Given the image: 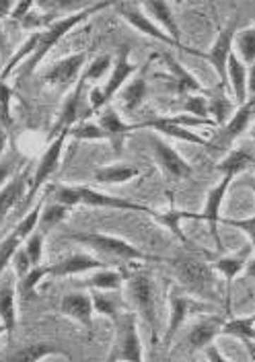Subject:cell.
<instances>
[{"mask_svg":"<svg viewBox=\"0 0 255 362\" xmlns=\"http://www.w3.org/2000/svg\"><path fill=\"white\" fill-rule=\"evenodd\" d=\"M109 6H112V2H95V4H87L85 8H81V11L72 13L69 17H62V19L49 23L47 27H44V29L40 31V42H37V47H35L33 56L23 64L21 78L31 76V74L35 72V68L40 66V62L49 54V49L58 44L69 31H72L76 25L85 23L87 19H91L97 13H101V11H105V8H109Z\"/></svg>","mask_w":255,"mask_h":362,"instance_id":"6da1fadb","label":"cell"},{"mask_svg":"<svg viewBox=\"0 0 255 362\" xmlns=\"http://www.w3.org/2000/svg\"><path fill=\"white\" fill-rule=\"evenodd\" d=\"M54 200L64 206H91V208H112V210H130V212H144V214H155L153 208L144 204L130 202L124 198H116L103 192H97L89 185H60L54 192Z\"/></svg>","mask_w":255,"mask_h":362,"instance_id":"7a4b0ae2","label":"cell"},{"mask_svg":"<svg viewBox=\"0 0 255 362\" xmlns=\"http://www.w3.org/2000/svg\"><path fill=\"white\" fill-rule=\"evenodd\" d=\"M69 239L74 241V243L85 245V247L95 249V251H99L103 255L128 262V264H132V262H165L162 257L148 255V253L140 251L136 245L128 243L126 239H119V237H114V235H105V233H95V230H89V233H70Z\"/></svg>","mask_w":255,"mask_h":362,"instance_id":"3957f363","label":"cell"},{"mask_svg":"<svg viewBox=\"0 0 255 362\" xmlns=\"http://www.w3.org/2000/svg\"><path fill=\"white\" fill-rule=\"evenodd\" d=\"M114 341L105 356V362H144L136 313L124 311L114 321Z\"/></svg>","mask_w":255,"mask_h":362,"instance_id":"277c9868","label":"cell"},{"mask_svg":"<svg viewBox=\"0 0 255 362\" xmlns=\"http://www.w3.org/2000/svg\"><path fill=\"white\" fill-rule=\"evenodd\" d=\"M138 70V66L130 60V47L128 45H121L117 49L116 60H114V68H112V74L107 78V83L103 87H95L89 93V107L91 112H99L103 105H107L117 93L121 90L124 83Z\"/></svg>","mask_w":255,"mask_h":362,"instance_id":"5b68a950","label":"cell"},{"mask_svg":"<svg viewBox=\"0 0 255 362\" xmlns=\"http://www.w3.org/2000/svg\"><path fill=\"white\" fill-rule=\"evenodd\" d=\"M173 266H175L184 291L196 298H214L216 280H214V270L210 264L198 262L194 257H179V259H173Z\"/></svg>","mask_w":255,"mask_h":362,"instance_id":"8992f818","label":"cell"},{"mask_svg":"<svg viewBox=\"0 0 255 362\" xmlns=\"http://www.w3.org/2000/svg\"><path fill=\"white\" fill-rule=\"evenodd\" d=\"M210 305L202 303L200 298L191 296L184 288H171L169 291V323H167V332L162 336V346L169 348L171 341L175 338V334L179 332V327L184 325L189 313H202L208 311Z\"/></svg>","mask_w":255,"mask_h":362,"instance_id":"52a82bcc","label":"cell"},{"mask_svg":"<svg viewBox=\"0 0 255 362\" xmlns=\"http://www.w3.org/2000/svg\"><path fill=\"white\" fill-rule=\"evenodd\" d=\"M128 294H130L132 303L136 305L140 315L148 323L153 338H157V291H155V282H153L150 274L138 272V274L130 276L128 278Z\"/></svg>","mask_w":255,"mask_h":362,"instance_id":"ba28073f","label":"cell"},{"mask_svg":"<svg viewBox=\"0 0 255 362\" xmlns=\"http://www.w3.org/2000/svg\"><path fill=\"white\" fill-rule=\"evenodd\" d=\"M237 25H239V15H232L231 21L220 29L216 42L212 44V47H210L208 52H198V49H189V47L184 49L186 54L200 56V58H204L206 62H210L212 68L216 70V74H218V78H220L223 85H227V62H229V56L232 54V40H235V33L239 31Z\"/></svg>","mask_w":255,"mask_h":362,"instance_id":"9c48e42d","label":"cell"},{"mask_svg":"<svg viewBox=\"0 0 255 362\" xmlns=\"http://www.w3.org/2000/svg\"><path fill=\"white\" fill-rule=\"evenodd\" d=\"M69 136L70 128H62V130L58 132V136L49 142L46 153L42 155L37 167H35V173H33V180H31V187H29V192H27V196H25V204L31 202V200L37 196V192L44 187V183H46V181L54 175V171L58 169V163H60V157H62V148H64V142H66Z\"/></svg>","mask_w":255,"mask_h":362,"instance_id":"30bf717a","label":"cell"},{"mask_svg":"<svg viewBox=\"0 0 255 362\" xmlns=\"http://www.w3.org/2000/svg\"><path fill=\"white\" fill-rule=\"evenodd\" d=\"M49 356H64L66 361L72 362V354L64 348V344L52 339L31 341L21 348H8L0 354V362H42Z\"/></svg>","mask_w":255,"mask_h":362,"instance_id":"8fae6325","label":"cell"},{"mask_svg":"<svg viewBox=\"0 0 255 362\" xmlns=\"http://www.w3.org/2000/svg\"><path fill=\"white\" fill-rule=\"evenodd\" d=\"M85 62H87V52H78V54H70L66 58L54 62L47 68L44 78L52 87L58 89H69L76 83L78 74H83L85 70Z\"/></svg>","mask_w":255,"mask_h":362,"instance_id":"7c38bea8","label":"cell"},{"mask_svg":"<svg viewBox=\"0 0 255 362\" xmlns=\"http://www.w3.org/2000/svg\"><path fill=\"white\" fill-rule=\"evenodd\" d=\"M255 115V95H251L243 105H239L235 113L231 115V119L225 124V128L218 132L216 140L212 144H216L218 148H229L232 142L243 134L249 124H251V117Z\"/></svg>","mask_w":255,"mask_h":362,"instance_id":"4fadbf2b","label":"cell"},{"mask_svg":"<svg viewBox=\"0 0 255 362\" xmlns=\"http://www.w3.org/2000/svg\"><path fill=\"white\" fill-rule=\"evenodd\" d=\"M117 13H119V17L124 21L130 23L140 33H144V35H148V37H153V40H157V42H161L165 45L177 47L175 42L162 31L161 27L142 11V6H136V4H117Z\"/></svg>","mask_w":255,"mask_h":362,"instance_id":"5bb4252c","label":"cell"},{"mask_svg":"<svg viewBox=\"0 0 255 362\" xmlns=\"http://www.w3.org/2000/svg\"><path fill=\"white\" fill-rule=\"evenodd\" d=\"M60 313L64 317H69L72 321L81 323L89 334L93 332V298L89 293H83V291H74L62 296V303H60Z\"/></svg>","mask_w":255,"mask_h":362,"instance_id":"9a60e30c","label":"cell"},{"mask_svg":"<svg viewBox=\"0 0 255 362\" xmlns=\"http://www.w3.org/2000/svg\"><path fill=\"white\" fill-rule=\"evenodd\" d=\"M150 146H153V153H155L159 167L165 173H169L171 177H177V180H184V177L191 175V165L159 136L150 138Z\"/></svg>","mask_w":255,"mask_h":362,"instance_id":"2e32d148","label":"cell"},{"mask_svg":"<svg viewBox=\"0 0 255 362\" xmlns=\"http://www.w3.org/2000/svg\"><path fill=\"white\" fill-rule=\"evenodd\" d=\"M232 177L229 175H223V180L218 181L206 196V204H204V210L200 212V221H206L210 226V233L214 237V241L220 245V237H218V223H220V208L223 202L227 198V192L231 187Z\"/></svg>","mask_w":255,"mask_h":362,"instance_id":"e0dca14e","label":"cell"},{"mask_svg":"<svg viewBox=\"0 0 255 362\" xmlns=\"http://www.w3.org/2000/svg\"><path fill=\"white\" fill-rule=\"evenodd\" d=\"M97 124H99V128L103 130L105 140L112 142V148H114L116 155H121V148H124L126 138L132 134L134 130H138L140 128V124H136V126L126 124L116 110H105V112L99 115Z\"/></svg>","mask_w":255,"mask_h":362,"instance_id":"ac0fdd59","label":"cell"},{"mask_svg":"<svg viewBox=\"0 0 255 362\" xmlns=\"http://www.w3.org/2000/svg\"><path fill=\"white\" fill-rule=\"evenodd\" d=\"M17 276L0 278V323L6 327V338L13 339L17 327Z\"/></svg>","mask_w":255,"mask_h":362,"instance_id":"d6986e66","label":"cell"},{"mask_svg":"<svg viewBox=\"0 0 255 362\" xmlns=\"http://www.w3.org/2000/svg\"><path fill=\"white\" fill-rule=\"evenodd\" d=\"M105 264L89 253H74L69 255L64 259H60L58 264H52L49 266V276L54 278H69V276H78V274H85V272H95L103 270Z\"/></svg>","mask_w":255,"mask_h":362,"instance_id":"ffe728a7","label":"cell"},{"mask_svg":"<svg viewBox=\"0 0 255 362\" xmlns=\"http://www.w3.org/2000/svg\"><path fill=\"white\" fill-rule=\"evenodd\" d=\"M142 11L148 13V17L157 21V25L161 27L162 31L175 42L177 49H186V45L182 44V29H179V25H177L175 17H173V11H171V6L167 2H161V0L144 2Z\"/></svg>","mask_w":255,"mask_h":362,"instance_id":"44dd1931","label":"cell"},{"mask_svg":"<svg viewBox=\"0 0 255 362\" xmlns=\"http://www.w3.org/2000/svg\"><path fill=\"white\" fill-rule=\"evenodd\" d=\"M225 319L223 317H208L196 323L186 336V346L189 350H206L218 334H223Z\"/></svg>","mask_w":255,"mask_h":362,"instance_id":"7402d4cb","label":"cell"},{"mask_svg":"<svg viewBox=\"0 0 255 362\" xmlns=\"http://www.w3.org/2000/svg\"><path fill=\"white\" fill-rule=\"evenodd\" d=\"M140 128H150V130H155V132H161V134L165 136L184 140V142H191V144H198V146H206V144H210L206 138H202V136H198L196 132H191V130H187L184 126H179V124L173 122L171 117H161V119L142 122Z\"/></svg>","mask_w":255,"mask_h":362,"instance_id":"603a6c76","label":"cell"},{"mask_svg":"<svg viewBox=\"0 0 255 362\" xmlns=\"http://www.w3.org/2000/svg\"><path fill=\"white\" fill-rule=\"evenodd\" d=\"M153 218H155L157 225H161L167 230H171V235H175L184 245H187L189 241H187V237L184 235V230H182V223L184 221H191V218H198L200 221V214H194V212H187V210H179V208H169L165 212H157L155 210Z\"/></svg>","mask_w":255,"mask_h":362,"instance_id":"cb8c5ba5","label":"cell"},{"mask_svg":"<svg viewBox=\"0 0 255 362\" xmlns=\"http://www.w3.org/2000/svg\"><path fill=\"white\" fill-rule=\"evenodd\" d=\"M227 78L231 83L235 101L239 105H243L249 99V95H247V66H243V62L239 60V56H235V52L229 56V62H227Z\"/></svg>","mask_w":255,"mask_h":362,"instance_id":"d4e9b609","label":"cell"},{"mask_svg":"<svg viewBox=\"0 0 255 362\" xmlns=\"http://www.w3.org/2000/svg\"><path fill=\"white\" fill-rule=\"evenodd\" d=\"M25 185H27V177H25V173H21L0 189V226L4 223L6 214L25 198Z\"/></svg>","mask_w":255,"mask_h":362,"instance_id":"484cf974","label":"cell"},{"mask_svg":"<svg viewBox=\"0 0 255 362\" xmlns=\"http://www.w3.org/2000/svg\"><path fill=\"white\" fill-rule=\"evenodd\" d=\"M223 334L243 339L255 358V313L249 317H235V319L225 321Z\"/></svg>","mask_w":255,"mask_h":362,"instance_id":"4316f807","label":"cell"},{"mask_svg":"<svg viewBox=\"0 0 255 362\" xmlns=\"http://www.w3.org/2000/svg\"><path fill=\"white\" fill-rule=\"evenodd\" d=\"M138 175L140 171L132 165H107V167H101L95 171L93 180L97 183H103V185H121V183L132 181Z\"/></svg>","mask_w":255,"mask_h":362,"instance_id":"83f0119b","label":"cell"},{"mask_svg":"<svg viewBox=\"0 0 255 362\" xmlns=\"http://www.w3.org/2000/svg\"><path fill=\"white\" fill-rule=\"evenodd\" d=\"M165 62H167V66H169V72H171V76H173V83H175V89L179 95H186V93H200L202 90V85L198 83V78L191 74V72H187L184 64H179L175 58H171V56H165Z\"/></svg>","mask_w":255,"mask_h":362,"instance_id":"f1b7e54d","label":"cell"},{"mask_svg":"<svg viewBox=\"0 0 255 362\" xmlns=\"http://www.w3.org/2000/svg\"><path fill=\"white\" fill-rule=\"evenodd\" d=\"M254 157L247 153V151H243V148H237V151H231L227 157L223 158L218 165H216V169L223 173V175H229V177H237L239 173H243L245 169H249V167H254Z\"/></svg>","mask_w":255,"mask_h":362,"instance_id":"f546056e","label":"cell"},{"mask_svg":"<svg viewBox=\"0 0 255 362\" xmlns=\"http://www.w3.org/2000/svg\"><path fill=\"white\" fill-rule=\"evenodd\" d=\"M119 99H121V107L126 112H136L146 99V76L140 74L126 89L119 90Z\"/></svg>","mask_w":255,"mask_h":362,"instance_id":"4dcf8cb0","label":"cell"},{"mask_svg":"<svg viewBox=\"0 0 255 362\" xmlns=\"http://www.w3.org/2000/svg\"><path fill=\"white\" fill-rule=\"evenodd\" d=\"M83 89H85V83L78 81V85L74 87V90L70 93V97L66 99V103L62 105V112H60V117H58V132L62 128H74L76 119H78V110H81V95H83Z\"/></svg>","mask_w":255,"mask_h":362,"instance_id":"1f68e13d","label":"cell"},{"mask_svg":"<svg viewBox=\"0 0 255 362\" xmlns=\"http://www.w3.org/2000/svg\"><path fill=\"white\" fill-rule=\"evenodd\" d=\"M124 284V276L117 270H95L85 282L83 286L93 288V291H117Z\"/></svg>","mask_w":255,"mask_h":362,"instance_id":"d6a6232c","label":"cell"},{"mask_svg":"<svg viewBox=\"0 0 255 362\" xmlns=\"http://www.w3.org/2000/svg\"><path fill=\"white\" fill-rule=\"evenodd\" d=\"M37 42H40V31H35V33H31L27 40H25L21 47L15 52V56L8 60V64L0 70V81H4L6 83V78L11 76V72L15 70V68H19V64H25L31 56H33V52H35V47H37Z\"/></svg>","mask_w":255,"mask_h":362,"instance_id":"836d02e7","label":"cell"},{"mask_svg":"<svg viewBox=\"0 0 255 362\" xmlns=\"http://www.w3.org/2000/svg\"><path fill=\"white\" fill-rule=\"evenodd\" d=\"M70 206H64V204H49L46 206L44 210H42V214H40V223H37V230L42 233V235H47L52 228H56V226L60 225L62 221H66L70 214Z\"/></svg>","mask_w":255,"mask_h":362,"instance_id":"e575fe53","label":"cell"},{"mask_svg":"<svg viewBox=\"0 0 255 362\" xmlns=\"http://www.w3.org/2000/svg\"><path fill=\"white\" fill-rule=\"evenodd\" d=\"M232 49L239 52V60H243L245 64H255V27H245L237 31L232 40Z\"/></svg>","mask_w":255,"mask_h":362,"instance_id":"d590c367","label":"cell"},{"mask_svg":"<svg viewBox=\"0 0 255 362\" xmlns=\"http://www.w3.org/2000/svg\"><path fill=\"white\" fill-rule=\"evenodd\" d=\"M247 255H249V251L239 253V255L220 257V259H216V262H214V264H210V266H212V270L220 272V274L227 278V282L232 284V280H235L241 272L245 270V266H247Z\"/></svg>","mask_w":255,"mask_h":362,"instance_id":"8d00e7d4","label":"cell"},{"mask_svg":"<svg viewBox=\"0 0 255 362\" xmlns=\"http://www.w3.org/2000/svg\"><path fill=\"white\" fill-rule=\"evenodd\" d=\"M46 276H49V266H44V264L33 266L31 270L27 272V276H23V278L19 280V294H21L23 298H33V296H35L37 284H40Z\"/></svg>","mask_w":255,"mask_h":362,"instance_id":"74e56055","label":"cell"},{"mask_svg":"<svg viewBox=\"0 0 255 362\" xmlns=\"http://www.w3.org/2000/svg\"><path fill=\"white\" fill-rule=\"evenodd\" d=\"M91 298H93L95 313H99V315H103L105 319H109L112 323L124 313L121 307H119V303H116L112 296L103 294L101 291H93V293H91Z\"/></svg>","mask_w":255,"mask_h":362,"instance_id":"f35d334b","label":"cell"},{"mask_svg":"<svg viewBox=\"0 0 255 362\" xmlns=\"http://www.w3.org/2000/svg\"><path fill=\"white\" fill-rule=\"evenodd\" d=\"M42 210H44V202H37L33 206V210L29 212V214H23V218L19 221V225L15 226V235L21 239V241H27L35 230H37V223H40V214H42Z\"/></svg>","mask_w":255,"mask_h":362,"instance_id":"ab89813d","label":"cell"},{"mask_svg":"<svg viewBox=\"0 0 255 362\" xmlns=\"http://www.w3.org/2000/svg\"><path fill=\"white\" fill-rule=\"evenodd\" d=\"M114 66V60H112V56H107V54H103V56H99V58H95L93 62L89 64V66H85L83 70V74H81V78L78 81H83L85 85L89 83V81H99L109 68Z\"/></svg>","mask_w":255,"mask_h":362,"instance_id":"60d3db41","label":"cell"},{"mask_svg":"<svg viewBox=\"0 0 255 362\" xmlns=\"http://www.w3.org/2000/svg\"><path fill=\"white\" fill-rule=\"evenodd\" d=\"M21 245H23V241H21L15 233H11V235L0 243V278H2L4 270H6L8 264L13 262V255L19 251Z\"/></svg>","mask_w":255,"mask_h":362,"instance_id":"b9f144b4","label":"cell"},{"mask_svg":"<svg viewBox=\"0 0 255 362\" xmlns=\"http://www.w3.org/2000/svg\"><path fill=\"white\" fill-rule=\"evenodd\" d=\"M13 97H15V90L8 83L0 81V122L8 128L11 122H13Z\"/></svg>","mask_w":255,"mask_h":362,"instance_id":"7bdbcfd3","label":"cell"},{"mask_svg":"<svg viewBox=\"0 0 255 362\" xmlns=\"http://www.w3.org/2000/svg\"><path fill=\"white\" fill-rule=\"evenodd\" d=\"M44 237H46V235H42L40 230H35V233L25 241L23 249L27 251V255H29L31 266H40V264H42V257H44Z\"/></svg>","mask_w":255,"mask_h":362,"instance_id":"ee69618b","label":"cell"},{"mask_svg":"<svg viewBox=\"0 0 255 362\" xmlns=\"http://www.w3.org/2000/svg\"><path fill=\"white\" fill-rule=\"evenodd\" d=\"M70 136L76 140H105L103 130L99 128V124H93V122H83V124L74 126L70 130Z\"/></svg>","mask_w":255,"mask_h":362,"instance_id":"f6af8a7d","label":"cell"},{"mask_svg":"<svg viewBox=\"0 0 255 362\" xmlns=\"http://www.w3.org/2000/svg\"><path fill=\"white\" fill-rule=\"evenodd\" d=\"M184 110H186L187 113H191L194 117L204 119V117L210 113L208 99H206V97H200V95H191V97H187L186 99Z\"/></svg>","mask_w":255,"mask_h":362,"instance_id":"bcb514c9","label":"cell"},{"mask_svg":"<svg viewBox=\"0 0 255 362\" xmlns=\"http://www.w3.org/2000/svg\"><path fill=\"white\" fill-rule=\"evenodd\" d=\"M223 223L232 226V228H237V230H243L249 237V241H251V245L255 249V216L241 218V221H237V218H223Z\"/></svg>","mask_w":255,"mask_h":362,"instance_id":"7dc6e473","label":"cell"},{"mask_svg":"<svg viewBox=\"0 0 255 362\" xmlns=\"http://www.w3.org/2000/svg\"><path fill=\"white\" fill-rule=\"evenodd\" d=\"M208 107H210V115H214V119L218 122V124H223L225 122V115L229 113L231 110V103L227 101V97H216V99H208Z\"/></svg>","mask_w":255,"mask_h":362,"instance_id":"c3c4849f","label":"cell"},{"mask_svg":"<svg viewBox=\"0 0 255 362\" xmlns=\"http://www.w3.org/2000/svg\"><path fill=\"white\" fill-rule=\"evenodd\" d=\"M31 262H29V255L23 247H19V251L13 255V270H15V276L17 280H21L23 276H27V272L31 270Z\"/></svg>","mask_w":255,"mask_h":362,"instance_id":"681fc988","label":"cell"},{"mask_svg":"<svg viewBox=\"0 0 255 362\" xmlns=\"http://www.w3.org/2000/svg\"><path fill=\"white\" fill-rule=\"evenodd\" d=\"M31 8H33V2L31 0H25V2H17L15 6H13V11H11V19H15V21H21L23 23L27 19V15H31Z\"/></svg>","mask_w":255,"mask_h":362,"instance_id":"f907efd6","label":"cell"},{"mask_svg":"<svg viewBox=\"0 0 255 362\" xmlns=\"http://www.w3.org/2000/svg\"><path fill=\"white\" fill-rule=\"evenodd\" d=\"M204 352H206V358H208V362H231L227 356H225V354H223V352H220V350H218V348H216V346H214V344H210Z\"/></svg>","mask_w":255,"mask_h":362,"instance_id":"816d5d0a","label":"cell"},{"mask_svg":"<svg viewBox=\"0 0 255 362\" xmlns=\"http://www.w3.org/2000/svg\"><path fill=\"white\" fill-rule=\"evenodd\" d=\"M11 171H13V169H11V165H8V163H2V165H0V189L8 183Z\"/></svg>","mask_w":255,"mask_h":362,"instance_id":"f5cc1de1","label":"cell"},{"mask_svg":"<svg viewBox=\"0 0 255 362\" xmlns=\"http://www.w3.org/2000/svg\"><path fill=\"white\" fill-rule=\"evenodd\" d=\"M247 95H255V64L247 68Z\"/></svg>","mask_w":255,"mask_h":362,"instance_id":"db71d44e","label":"cell"},{"mask_svg":"<svg viewBox=\"0 0 255 362\" xmlns=\"http://www.w3.org/2000/svg\"><path fill=\"white\" fill-rule=\"evenodd\" d=\"M4 148H6V126L0 122V157L4 153Z\"/></svg>","mask_w":255,"mask_h":362,"instance_id":"11a10c76","label":"cell"},{"mask_svg":"<svg viewBox=\"0 0 255 362\" xmlns=\"http://www.w3.org/2000/svg\"><path fill=\"white\" fill-rule=\"evenodd\" d=\"M243 183H245V185H247V187H249V189H251V192L255 194V180H254V177H247V180L243 181Z\"/></svg>","mask_w":255,"mask_h":362,"instance_id":"9f6ffc18","label":"cell"},{"mask_svg":"<svg viewBox=\"0 0 255 362\" xmlns=\"http://www.w3.org/2000/svg\"><path fill=\"white\" fill-rule=\"evenodd\" d=\"M4 45H6V37H4V33H2V27H0V54H2Z\"/></svg>","mask_w":255,"mask_h":362,"instance_id":"6f0895ef","label":"cell"},{"mask_svg":"<svg viewBox=\"0 0 255 362\" xmlns=\"http://www.w3.org/2000/svg\"><path fill=\"white\" fill-rule=\"evenodd\" d=\"M0 336H6V327L2 323H0Z\"/></svg>","mask_w":255,"mask_h":362,"instance_id":"680465c9","label":"cell"},{"mask_svg":"<svg viewBox=\"0 0 255 362\" xmlns=\"http://www.w3.org/2000/svg\"><path fill=\"white\" fill-rule=\"evenodd\" d=\"M251 138L255 140V124H254V128H251Z\"/></svg>","mask_w":255,"mask_h":362,"instance_id":"91938a15","label":"cell"}]
</instances>
